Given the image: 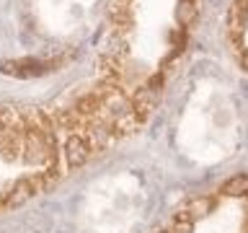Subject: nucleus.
<instances>
[{"label": "nucleus", "mask_w": 248, "mask_h": 233, "mask_svg": "<svg viewBox=\"0 0 248 233\" xmlns=\"http://www.w3.org/2000/svg\"><path fill=\"white\" fill-rule=\"evenodd\" d=\"M155 233H248V176L191 197Z\"/></svg>", "instance_id": "7ed1b4c3"}, {"label": "nucleus", "mask_w": 248, "mask_h": 233, "mask_svg": "<svg viewBox=\"0 0 248 233\" xmlns=\"http://www.w3.org/2000/svg\"><path fill=\"white\" fill-rule=\"evenodd\" d=\"M202 0H111L98 52V85L54 112L62 135L96 155L150 119L189 47Z\"/></svg>", "instance_id": "f257e3e1"}, {"label": "nucleus", "mask_w": 248, "mask_h": 233, "mask_svg": "<svg viewBox=\"0 0 248 233\" xmlns=\"http://www.w3.org/2000/svg\"><path fill=\"white\" fill-rule=\"evenodd\" d=\"M228 42L238 65L248 70V0H232L228 13Z\"/></svg>", "instance_id": "20e7f679"}, {"label": "nucleus", "mask_w": 248, "mask_h": 233, "mask_svg": "<svg viewBox=\"0 0 248 233\" xmlns=\"http://www.w3.org/2000/svg\"><path fill=\"white\" fill-rule=\"evenodd\" d=\"M65 168L54 112L0 106V213L49 189Z\"/></svg>", "instance_id": "f03ea898"}]
</instances>
